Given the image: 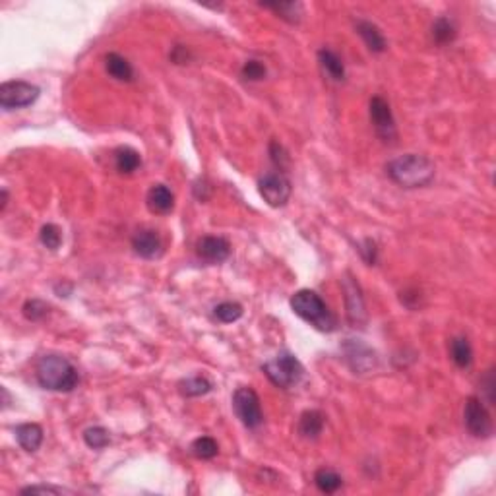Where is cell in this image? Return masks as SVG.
<instances>
[{"label": "cell", "instance_id": "6da1fadb", "mask_svg": "<svg viewBox=\"0 0 496 496\" xmlns=\"http://www.w3.org/2000/svg\"><path fill=\"white\" fill-rule=\"evenodd\" d=\"M386 174L402 189H423L433 182L434 163L425 155L405 153L388 163Z\"/></svg>", "mask_w": 496, "mask_h": 496}, {"label": "cell", "instance_id": "7a4b0ae2", "mask_svg": "<svg viewBox=\"0 0 496 496\" xmlns=\"http://www.w3.org/2000/svg\"><path fill=\"white\" fill-rule=\"evenodd\" d=\"M35 376L41 388L51 392H72L78 386V369L66 357L45 355L35 364Z\"/></svg>", "mask_w": 496, "mask_h": 496}, {"label": "cell", "instance_id": "3957f363", "mask_svg": "<svg viewBox=\"0 0 496 496\" xmlns=\"http://www.w3.org/2000/svg\"><path fill=\"white\" fill-rule=\"evenodd\" d=\"M291 308L295 314L303 318L305 322L314 326L320 331L336 330V318L330 312L328 305L324 303L322 297L310 289H300L291 297Z\"/></svg>", "mask_w": 496, "mask_h": 496}, {"label": "cell", "instance_id": "277c9868", "mask_svg": "<svg viewBox=\"0 0 496 496\" xmlns=\"http://www.w3.org/2000/svg\"><path fill=\"white\" fill-rule=\"evenodd\" d=\"M264 374L268 376V380L274 386L281 388V390H289V388L297 386L303 376H305V369L300 361L293 353H279L274 357L272 361H268L264 367Z\"/></svg>", "mask_w": 496, "mask_h": 496}, {"label": "cell", "instance_id": "5b68a950", "mask_svg": "<svg viewBox=\"0 0 496 496\" xmlns=\"http://www.w3.org/2000/svg\"><path fill=\"white\" fill-rule=\"evenodd\" d=\"M39 94V87L33 86L30 82H24V80L4 82L0 86V107L4 110L24 109V107H30L37 101Z\"/></svg>", "mask_w": 496, "mask_h": 496}, {"label": "cell", "instance_id": "8992f818", "mask_svg": "<svg viewBox=\"0 0 496 496\" xmlns=\"http://www.w3.org/2000/svg\"><path fill=\"white\" fill-rule=\"evenodd\" d=\"M233 409L246 428H258L264 423L260 398L253 388H236L235 394H233Z\"/></svg>", "mask_w": 496, "mask_h": 496}, {"label": "cell", "instance_id": "52a82bcc", "mask_svg": "<svg viewBox=\"0 0 496 496\" xmlns=\"http://www.w3.org/2000/svg\"><path fill=\"white\" fill-rule=\"evenodd\" d=\"M464 423L465 428L475 438H488L492 434V417H490L485 402L477 395L467 398V402H465Z\"/></svg>", "mask_w": 496, "mask_h": 496}, {"label": "cell", "instance_id": "ba28073f", "mask_svg": "<svg viewBox=\"0 0 496 496\" xmlns=\"http://www.w3.org/2000/svg\"><path fill=\"white\" fill-rule=\"evenodd\" d=\"M258 190L266 204L272 208H284L291 198L293 186L291 181L281 171H272L262 177L258 182Z\"/></svg>", "mask_w": 496, "mask_h": 496}, {"label": "cell", "instance_id": "9c48e42d", "mask_svg": "<svg viewBox=\"0 0 496 496\" xmlns=\"http://www.w3.org/2000/svg\"><path fill=\"white\" fill-rule=\"evenodd\" d=\"M369 110L370 120H372V125H374L376 134H379L384 142L395 140V138H398V132H395V118L390 103H388L384 97L374 95V97L370 99Z\"/></svg>", "mask_w": 496, "mask_h": 496}, {"label": "cell", "instance_id": "30bf717a", "mask_svg": "<svg viewBox=\"0 0 496 496\" xmlns=\"http://www.w3.org/2000/svg\"><path fill=\"white\" fill-rule=\"evenodd\" d=\"M343 293H345V303H347V316L355 326H361L367 320V310H364V299H362V293L359 284L355 281L351 274H345L343 279Z\"/></svg>", "mask_w": 496, "mask_h": 496}, {"label": "cell", "instance_id": "8fae6325", "mask_svg": "<svg viewBox=\"0 0 496 496\" xmlns=\"http://www.w3.org/2000/svg\"><path fill=\"white\" fill-rule=\"evenodd\" d=\"M196 253L202 260L210 264H221L231 256V244L223 236L205 235L196 244Z\"/></svg>", "mask_w": 496, "mask_h": 496}, {"label": "cell", "instance_id": "7c38bea8", "mask_svg": "<svg viewBox=\"0 0 496 496\" xmlns=\"http://www.w3.org/2000/svg\"><path fill=\"white\" fill-rule=\"evenodd\" d=\"M132 248L138 256H142L146 260H155L163 254V243L161 236L153 229H140L132 236Z\"/></svg>", "mask_w": 496, "mask_h": 496}, {"label": "cell", "instance_id": "4fadbf2b", "mask_svg": "<svg viewBox=\"0 0 496 496\" xmlns=\"http://www.w3.org/2000/svg\"><path fill=\"white\" fill-rule=\"evenodd\" d=\"M146 204L150 208V212L163 215V213H169L174 208V194L167 184H153L148 190Z\"/></svg>", "mask_w": 496, "mask_h": 496}, {"label": "cell", "instance_id": "5bb4252c", "mask_svg": "<svg viewBox=\"0 0 496 496\" xmlns=\"http://www.w3.org/2000/svg\"><path fill=\"white\" fill-rule=\"evenodd\" d=\"M43 438H45V433L43 428L37 423H24L16 428V440L18 444L25 450V452H37L43 444Z\"/></svg>", "mask_w": 496, "mask_h": 496}, {"label": "cell", "instance_id": "9a60e30c", "mask_svg": "<svg viewBox=\"0 0 496 496\" xmlns=\"http://www.w3.org/2000/svg\"><path fill=\"white\" fill-rule=\"evenodd\" d=\"M357 33L361 35L364 45H367L369 51H372V53H384V51H386V37L382 35L379 25H374L372 22H367V20H359V22H357Z\"/></svg>", "mask_w": 496, "mask_h": 496}, {"label": "cell", "instance_id": "2e32d148", "mask_svg": "<svg viewBox=\"0 0 496 496\" xmlns=\"http://www.w3.org/2000/svg\"><path fill=\"white\" fill-rule=\"evenodd\" d=\"M318 63L322 72L333 82H343L345 80V64L339 58L338 53H333L331 49H320L318 51Z\"/></svg>", "mask_w": 496, "mask_h": 496}, {"label": "cell", "instance_id": "e0dca14e", "mask_svg": "<svg viewBox=\"0 0 496 496\" xmlns=\"http://www.w3.org/2000/svg\"><path fill=\"white\" fill-rule=\"evenodd\" d=\"M324 423H326V417H324L320 411L310 409L305 411L299 419V434L303 438H308V440H316L324 431Z\"/></svg>", "mask_w": 496, "mask_h": 496}, {"label": "cell", "instance_id": "ac0fdd59", "mask_svg": "<svg viewBox=\"0 0 496 496\" xmlns=\"http://www.w3.org/2000/svg\"><path fill=\"white\" fill-rule=\"evenodd\" d=\"M105 68L109 72V76H113L118 82H132L134 80L132 64L128 63L122 55H118V53H109V55L105 56Z\"/></svg>", "mask_w": 496, "mask_h": 496}, {"label": "cell", "instance_id": "d6986e66", "mask_svg": "<svg viewBox=\"0 0 496 496\" xmlns=\"http://www.w3.org/2000/svg\"><path fill=\"white\" fill-rule=\"evenodd\" d=\"M450 357L457 369H469L473 362V347L467 338H454L450 341Z\"/></svg>", "mask_w": 496, "mask_h": 496}, {"label": "cell", "instance_id": "ffe728a7", "mask_svg": "<svg viewBox=\"0 0 496 496\" xmlns=\"http://www.w3.org/2000/svg\"><path fill=\"white\" fill-rule=\"evenodd\" d=\"M115 165H117L118 173H134L136 169L142 165V155L132 148H118L115 151Z\"/></svg>", "mask_w": 496, "mask_h": 496}, {"label": "cell", "instance_id": "44dd1931", "mask_svg": "<svg viewBox=\"0 0 496 496\" xmlns=\"http://www.w3.org/2000/svg\"><path fill=\"white\" fill-rule=\"evenodd\" d=\"M314 485L324 495H333V492H338L339 488H341L343 479H341L339 473H336L333 469L322 467V469H318V471L314 473Z\"/></svg>", "mask_w": 496, "mask_h": 496}, {"label": "cell", "instance_id": "7402d4cb", "mask_svg": "<svg viewBox=\"0 0 496 496\" xmlns=\"http://www.w3.org/2000/svg\"><path fill=\"white\" fill-rule=\"evenodd\" d=\"M179 392L184 398H200L212 392V382L205 376H190V379L179 382Z\"/></svg>", "mask_w": 496, "mask_h": 496}, {"label": "cell", "instance_id": "603a6c76", "mask_svg": "<svg viewBox=\"0 0 496 496\" xmlns=\"http://www.w3.org/2000/svg\"><path fill=\"white\" fill-rule=\"evenodd\" d=\"M456 24H454L450 18L442 16L433 24V39L436 41L438 45H448V43H452V41L456 39Z\"/></svg>", "mask_w": 496, "mask_h": 496}, {"label": "cell", "instance_id": "cb8c5ba5", "mask_svg": "<svg viewBox=\"0 0 496 496\" xmlns=\"http://www.w3.org/2000/svg\"><path fill=\"white\" fill-rule=\"evenodd\" d=\"M264 8L274 10L279 18L287 20L289 24H299L303 18V4L300 2H279V4H262Z\"/></svg>", "mask_w": 496, "mask_h": 496}, {"label": "cell", "instance_id": "d4e9b609", "mask_svg": "<svg viewBox=\"0 0 496 496\" xmlns=\"http://www.w3.org/2000/svg\"><path fill=\"white\" fill-rule=\"evenodd\" d=\"M190 452L198 459H213V457L217 456V452H220V446H217V442L213 440L212 436H200V438L192 442Z\"/></svg>", "mask_w": 496, "mask_h": 496}, {"label": "cell", "instance_id": "484cf974", "mask_svg": "<svg viewBox=\"0 0 496 496\" xmlns=\"http://www.w3.org/2000/svg\"><path fill=\"white\" fill-rule=\"evenodd\" d=\"M243 307L239 303H233V300H225V303H220L217 307L213 308V316L223 324H233L236 322L241 316H243Z\"/></svg>", "mask_w": 496, "mask_h": 496}, {"label": "cell", "instance_id": "4316f807", "mask_svg": "<svg viewBox=\"0 0 496 496\" xmlns=\"http://www.w3.org/2000/svg\"><path fill=\"white\" fill-rule=\"evenodd\" d=\"M84 442H86L89 448L103 450L105 446H109L110 434L103 426H89V428L84 431Z\"/></svg>", "mask_w": 496, "mask_h": 496}, {"label": "cell", "instance_id": "83f0119b", "mask_svg": "<svg viewBox=\"0 0 496 496\" xmlns=\"http://www.w3.org/2000/svg\"><path fill=\"white\" fill-rule=\"evenodd\" d=\"M39 241L49 250H56V248H61V244H63V231H61V227L55 225V223H47V225L41 227Z\"/></svg>", "mask_w": 496, "mask_h": 496}, {"label": "cell", "instance_id": "f1b7e54d", "mask_svg": "<svg viewBox=\"0 0 496 496\" xmlns=\"http://www.w3.org/2000/svg\"><path fill=\"white\" fill-rule=\"evenodd\" d=\"M49 314V305L41 299L27 300L24 305V316L30 322H39Z\"/></svg>", "mask_w": 496, "mask_h": 496}, {"label": "cell", "instance_id": "f546056e", "mask_svg": "<svg viewBox=\"0 0 496 496\" xmlns=\"http://www.w3.org/2000/svg\"><path fill=\"white\" fill-rule=\"evenodd\" d=\"M244 80H250V82H258V80L266 78V66L260 61H246L241 68Z\"/></svg>", "mask_w": 496, "mask_h": 496}, {"label": "cell", "instance_id": "4dcf8cb0", "mask_svg": "<svg viewBox=\"0 0 496 496\" xmlns=\"http://www.w3.org/2000/svg\"><path fill=\"white\" fill-rule=\"evenodd\" d=\"M22 495H74V490L64 487H53V485H33V487L22 488Z\"/></svg>", "mask_w": 496, "mask_h": 496}, {"label": "cell", "instance_id": "1f68e13d", "mask_svg": "<svg viewBox=\"0 0 496 496\" xmlns=\"http://www.w3.org/2000/svg\"><path fill=\"white\" fill-rule=\"evenodd\" d=\"M269 155H272V161L279 167V171L284 173L285 167L289 165V155H287V151L284 150V146L277 142L269 144Z\"/></svg>", "mask_w": 496, "mask_h": 496}, {"label": "cell", "instance_id": "d6a6232c", "mask_svg": "<svg viewBox=\"0 0 496 496\" xmlns=\"http://www.w3.org/2000/svg\"><path fill=\"white\" fill-rule=\"evenodd\" d=\"M359 253H361L362 260L367 262L369 266H372V264L376 262V256H379V248H376V244H374V241H370V239H367V241L362 243L361 248H359Z\"/></svg>", "mask_w": 496, "mask_h": 496}, {"label": "cell", "instance_id": "836d02e7", "mask_svg": "<svg viewBox=\"0 0 496 496\" xmlns=\"http://www.w3.org/2000/svg\"><path fill=\"white\" fill-rule=\"evenodd\" d=\"M481 386L487 392L488 403H495V379H492V370H487L485 379L481 380Z\"/></svg>", "mask_w": 496, "mask_h": 496}, {"label": "cell", "instance_id": "e575fe53", "mask_svg": "<svg viewBox=\"0 0 496 496\" xmlns=\"http://www.w3.org/2000/svg\"><path fill=\"white\" fill-rule=\"evenodd\" d=\"M171 58H173L177 64H184L189 61V51L182 47V45H177V47L173 49V53H171Z\"/></svg>", "mask_w": 496, "mask_h": 496}, {"label": "cell", "instance_id": "d590c367", "mask_svg": "<svg viewBox=\"0 0 496 496\" xmlns=\"http://www.w3.org/2000/svg\"><path fill=\"white\" fill-rule=\"evenodd\" d=\"M0 196H2L0 212H4V210H6V205H8V192H6V189H2V192H0Z\"/></svg>", "mask_w": 496, "mask_h": 496}]
</instances>
